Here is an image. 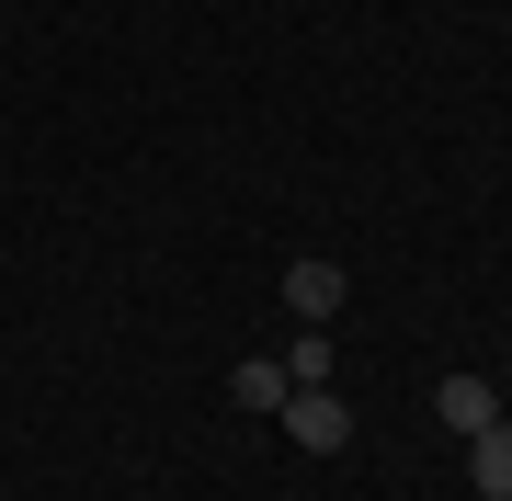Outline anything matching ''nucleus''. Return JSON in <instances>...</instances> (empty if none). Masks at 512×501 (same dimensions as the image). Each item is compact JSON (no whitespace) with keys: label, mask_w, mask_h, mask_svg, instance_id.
Here are the masks:
<instances>
[{"label":"nucleus","mask_w":512,"mask_h":501,"mask_svg":"<svg viewBox=\"0 0 512 501\" xmlns=\"http://www.w3.org/2000/svg\"><path fill=\"white\" fill-rule=\"evenodd\" d=\"M228 399H239V410H285V399H296L285 353H251V365H228Z\"/></svg>","instance_id":"nucleus-4"},{"label":"nucleus","mask_w":512,"mask_h":501,"mask_svg":"<svg viewBox=\"0 0 512 501\" xmlns=\"http://www.w3.org/2000/svg\"><path fill=\"white\" fill-rule=\"evenodd\" d=\"M274 433H296L308 456H342V445H353V410H342V388H296V399L274 410Z\"/></svg>","instance_id":"nucleus-2"},{"label":"nucleus","mask_w":512,"mask_h":501,"mask_svg":"<svg viewBox=\"0 0 512 501\" xmlns=\"http://www.w3.org/2000/svg\"><path fill=\"white\" fill-rule=\"evenodd\" d=\"M342 297H353V274H342L330 251H296V262H285V308L308 319V331H330V319H342Z\"/></svg>","instance_id":"nucleus-1"},{"label":"nucleus","mask_w":512,"mask_h":501,"mask_svg":"<svg viewBox=\"0 0 512 501\" xmlns=\"http://www.w3.org/2000/svg\"><path fill=\"white\" fill-rule=\"evenodd\" d=\"M467 479H478V501H512V422L467 433Z\"/></svg>","instance_id":"nucleus-5"},{"label":"nucleus","mask_w":512,"mask_h":501,"mask_svg":"<svg viewBox=\"0 0 512 501\" xmlns=\"http://www.w3.org/2000/svg\"><path fill=\"white\" fill-rule=\"evenodd\" d=\"M330 365H342V353H330L319 331H308V342H285V376H296V388H330Z\"/></svg>","instance_id":"nucleus-6"},{"label":"nucleus","mask_w":512,"mask_h":501,"mask_svg":"<svg viewBox=\"0 0 512 501\" xmlns=\"http://www.w3.org/2000/svg\"><path fill=\"white\" fill-rule=\"evenodd\" d=\"M433 422L444 433H490L501 422V388H490V376H444V388H433Z\"/></svg>","instance_id":"nucleus-3"}]
</instances>
